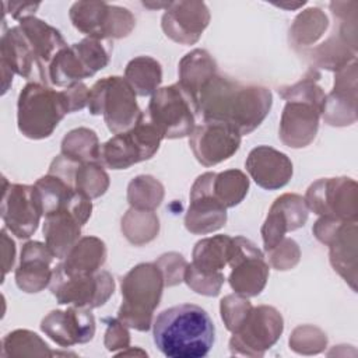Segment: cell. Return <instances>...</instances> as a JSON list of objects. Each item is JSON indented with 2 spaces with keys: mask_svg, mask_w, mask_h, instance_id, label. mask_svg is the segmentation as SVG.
Wrapping results in <instances>:
<instances>
[{
  "mask_svg": "<svg viewBox=\"0 0 358 358\" xmlns=\"http://www.w3.org/2000/svg\"><path fill=\"white\" fill-rule=\"evenodd\" d=\"M42 215V199L35 185L8 183L3 178L1 220L10 232L20 239L29 238L38 229Z\"/></svg>",
  "mask_w": 358,
  "mask_h": 358,
  "instance_id": "9a60e30c",
  "label": "cell"
},
{
  "mask_svg": "<svg viewBox=\"0 0 358 358\" xmlns=\"http://www.w3.org/2000/svg\"><path fill=\"white\" fill-rule=\"evenodd\" d=\"M306 220L308 206L305 199L294 193H285L277 197L262 227L264 250L268 252L275 248L287 232L303 227Z\"/></svg>",
  "mask_w": 358,
  "mask_h": 358,
  "instance_id": "44dd1931",
  "label": "cell"
},
{
  "mask_svg": "<svg viewBox=\"0 0 358 358\" xmlns=\"http://www.w3.org/2000/svg\"><path fill=\"white\" fill-rule=\"evenodd\" d=\"M24 38L38 63L48 71L55 56L67 46L62 34L35 15L25 17L18 22Z\"/></svg>",
  "mask_w": 358,
  "mask_h": 358,
  "instance_id": "484cf974",
  "label": "cell"
},
{
  "mask_svg": "<svg viewBox=\"0 0 358 358\" xmlns=\"http://www.w3.org/2000/svg\"><path fill=\"white\" fill-rule=\"evenodd\" d=\"M228 264L232 271L228 277L231 288L242 296H256L266 287L268 278V264L257 246L243 238H232Z\"/></svg>",
  "mask_w": 358,
  "mask_h": 358,
  "instance_id": "e0dca14e",
  "label": "cell"
},
{
  "mask_svg": "<svg viewBox=\"0 0 358 358\" xmlns=\"http://www.w3.org/2000/svg\"><path fill=\"white\" fill-rule=\"evenodd\" d=\"M241 138V133L231 124L206 119L196 124L189 136V145L201 165L213 166L231 158L239 150Z\"/></svg>",
  "mask_w": 358,
  "mask_h": 358,
  "instance_id": "ac0fdd59",
  "label": "cell"
},
{
  "mask_svg": "<svg viewBox=\"0 0 358 358\" xmlns=\"http://www.w3.org/2000/svg\"><path fill=\"white\" fill-rule=\"evenodd\" d=\"M4 6L10 7L8 13H11V17L17 18L20 21L25 17L34 15L35 10L39 7V3H36V4H32V3H4Z\"/></svg>",
  "mask_w": 358,
  "mask_h": 358,
  "instance_id": "b9f144b4",
  "label": "cell"
},
{
  "mask_svg": "<svg viewBox=\"0 0 358 358\" xmlns=\"http://www.w3.org/2000/svg\"><path fill=\"white\" fill-rule=\"evenodd\" d=\"M315 236L330 248L333 268L355 288L357 278V220L340 221L320 217L313 227Z\"/></svg>",
  "mask_w": 358,
  "mask_h": 358,
  "instance_id": "2e32d148",
  "label": "cell"
},
{
  "mask_svg": "<svg viewBox=\"0 0 358 358\" xmlns=\"http://www.w3.org/2000/svg\"><path fill=\"white\" fill-rule=\"evenodd\" d=\"M210 13L201 1H172L162 15V29L166 36L183 45L199 41L208 25Z\"/></svg>",
  "mask_w": 358,
  "mask_h": 358,
  "instance_id": "7402d4cb",
  "label": "cell"
},
{
  "mask_svg": "<svg viewBox=\"0 0 358 358\" xmlns=\"http://www.w3.org/2000/svg\"><path fill=\"white\" fill-rule=\"evenodd\" d=\"M183 281L197 294L215 296L220 294L221 285L224 284V274L218 273L215 275H201L196 273L187 263L183 274Z\"/></svg>",
  "mask_w": 358,
  "mask_h": 358,
  "instance_id": "8d00e7d4",
  "label": "cell"
},
{
  "mask_svg": "<svg viewBox=\"0 0 358 358\" xmlns=\"http://www.w3.org/2000/svg\"><path fill=\"white\" fill-rule=\"evenodd\" d=\"M357 183L351 178H323L312 183L305 196L308 210L326 218L355 221Z\"/></svg>",
  "mask_w": 358,
  "mask_h": 358,
  "instance_id": "5bb4252c",
  "label": "cell"
},
{
  "mask_svg": "<svg viewBox=\"0 0 358 358\" xmlns=\"http://www.w3.org/2000/svg\"><path fill=\"white\" fill-rule=\"evenodd\" d=\"M53 253L46 243L31 241L22 246L21 260L15 270V282L24 292H39L50 284Z\"/></svg>",
  "mask_w": 358,
  "mask_h": 358,
  "instance_id": "d4e9b609",
  "label": "cell"
},
{
  "mask_svg": "<svg viewBox=\"0 0 358 358\" xmlns=\"http://www.w3.org/2000/svg\"><path fill=\"white\" fill-rule=\"evenodd\" d=\"M69 14L80 32L99 41L127 36L136 25L127 8L109 6L105 1H77Z\"/></svg>",
  "mask_w": 358,
  "mask_h": 358,
  "instance_id": "8fae6325",
  "label": "cell"
},
{
  "mask_svg": "<svg viewBox=\"0 0 358 358\" xmlns=\"http://www.w3.org/2000/svg\"><path fill=\"white\" fill-rule=\"evenodd\" d=\"M245 166L256 185L267 190L284 187L294 172L291 159L268 145L255 147L249 152Z\"/></svg>",
  "mask_w": 358,
  "mask_h": 358,
  "instance_id": "603a6c76",
  "label": "cell"
},
{
  "mask_svg": "<svg viewBox=\"0 0 358 358\" xmlns=\"http://www.w3.org/2000/svg\"><path fill=\"white\" fill-rule=\"evenodd\" d=\"M282 329V316L275 308L267 305L252 306L243 322L232 333L231 351L232 354L250 357L263 355L281 337Z\"/></svg>",
  "mask_w": 358,
  "mask_h": 358,
  "instance_id": "4fadbf2b",
  "label": "cell"
},
{
  "mask_svg": "<svg viewBox=\"0 0 358 358\" xmlns=\"http://www.w3.org/2000/svg\"><path fill=\"white\" fill-rule=\"evenodd\" d=\"M214 172L200 175L190 189V204L185 227L192 234H210L225 225L227 207L214 196L211 189Z\"/></svg>",
  "mask_w": 358,
  "mask_h": 358,
  "instance_id": "d6986e66",
  "label": "cell"
},
{
  "mask_svg": "<svg viewBox=\"0 0 358 358\" xmlns=\"http://www.w3.org/2000/svg\"><path fill=\"white\" fill-rule=\"evenodd\" d=\"M66 96H67V102H69V108H70V113L83 109L84 106L88 105V95H90V90L87 88L85 84L83 83H77L73 84L70 87H67L66 90H63Z\"/></svg>",
  "mask_w": 358,
  "mask_h": 358,
  "instance_id": "60d3db41",
  "label": "cell"
},
{
  "mask_svg": "<svg viewBox=\"0 0 358 358\" xmlns=\"http://www.w3.org/2000/svg\"><path fill=\"white\" fill-rule=\"evenodd\" d=\"M87 106L91 115L103 116L113 134L133 127L141 115L134 90L126 78L117 76L98 80L90 88Z\"/></svg>",
  "mask_w": 358,
  "mask_h": 358,
  "instance_id": "52a82bcc",
  "label": "cell"
},
{
  "mask_svg": "<svg viewBox=\"0 0 358 358\" xmlns=\"http://www.w3.org/2000/svg\"><path fill=\"white\" fill-rule=\"evenodd\" d=\"M124 78L137 95H152L162 81L161 64L150 56L134 57L126 66Z\"/></svg>",
  "mask_w": 358,
  "mask_h": 358,
  "instance_id": "f546056e",
  "label": "cell"
},
{
  "mask_svg": "<svg viewBox=\"0 0 358 358\" xmlns=\"http://www.w3.org/2000/svg\"><path fill=\"white\" fill-rule=\"evenodd\" d=\"M211 189L214 196L227 207L238 206L249 189L248 176L238 169H229L220 173L214 172Z\"/></svg>",
  "mask_w": 358,
  "mask_h": 358,
  "instance_id": "1f68e13d",
  "label": "cell"
},
{
  "mask_svg": "<svg viewBox=\"0 0 358 358\" xmlns=\"http://www.w3.org/2000/svg\"><path fill=\"white\" fill-rule=\"evenodd\" d=\"M162 196H164V189H162L161 183H158L150 192H144V178L143 176H137L129 185L127 200L133 208L152 211L155 207L159 206Z\"/></svg>",
  "mask_w": 358,
  "mask_h": 358,
  "instance_id": "e575fe53",
  "label": "cell"
},
{
  "mask_svg": "<svg viewBox=\"0 0 358 358\" xmlns=\"http://www.w3.org/2000/svg\"><path fill=\"white\" fill-rule=\"evenodd\" d=\"M164 285L165 278L157 263H141L133 267L122 280L123 302L117 310V319L127 327L147 331Z\"/></svg>",
  "mask_w": 358,
  "mask_h": 358,
  "instance_id": "277c9868",
  "label": "cell"
},
{
  "mask_svg": "<svg viewBox=\"0 0 358 358\" xmlns=\"http://www.w3.org/2000/svg\"><path fill=\"white\" fill-rule=\"evenodd\" d=\"M232 238L215 235L199 241L193 248V260L189 266L201 275H215L228 264Z\"/></svg>",
  "mask_w": 358,
  "mask_h": 358,
  "instance_id": "83f0119b",
  "label": "cell"
},
{
  "mask_svg": "<svg viewBox=\"0 0 358 358\" xmlns=\"http://www.w3.org/2000/svg\"><path fill=\"white\" fill-rule=\"evenodd\" d=\"M144 113L164 138L190 136L200 117L196 98L179 83L158 88Z\"/></svg>",
  "mask_w": 358,
  "mask_h": 358,
  "instance_id": "8992f818",
  "label": "cell"
},
{
  "mask_svg": "<svg viewBox=\"0 0 358 358\" xmlns=\"http://www.w3.org/2000/svg\"><path fill=\"white\" fill-rule=\"evenodd\" d=\"M110 45L105 41L84 38L62 49L49 66V83L56 87H70L92 77L109 63Z\"/></svg>",
  "mask_w": 358,
  "mask_h": 358,
  "instance_id": "9c48e42d",
  "label": "cell"
},
{
  "mask_svg": "<svg viewBox=\"0 0 358 358\" xmlns=\"http://www.w3.org/2000/svg\"><path fill=\"white\" fill-rule=\"evenodd\" d=\"M42 331L56 344L70 347L92 340L95 319L90 309L71 305L66 310H52L42 319Z\"/></svg>",
  "mask_w": 358,
  "mask_h": 358,
  "instance_id": "ffe728a7",
  "label": "cell"
},
{
  "mask_svg": "<svg viewBox=\"0 0 358 358\" xmlns=\"http://www.w3.org/2000/svg\"><path fill=\"white\" fill-rule=\"evenodd\" d=\"M67 113L70 108L64 91H56L46 84L27 83L18 95V130L31 140L49 137Z\"/></svg>",
  "mask_w": 358,
  "mask_h": 358,
  "instance_id": "5b68a950",
  "label": "cell"
},
{
  "mask_svg": "<svg viewBox=\"0 0 358 358\" xmlns=\"http://www.w3.org/2000/svg\"><path fill=\"white\" fill-rule=\"evenodd\" d=\"M271 91L257 85H243L215 74L197 94L200 119L222 120L241 136L252 133L268 115Z\"/></svg>",
  "mask_w": 358,
  "mask_h": 358,
  "instance_id": "6da1fadb",
  "label": "cell"
},
{
  "mask_svg": "<svg viewBox=\"0 0 358 358\" xmlns=\"http://www.w3.org/2000/svg\"><path fill=\"white\" fill-rule=\"evenodd\" d=\"M101 144L95 131L80 127L67 133L62 141V154L77 162H99Z\"/></svg>",
  "mask_w": 358,
  "mask_h": 358,
  "instance_id": "4dcf8cb0",
  "label": "cell"
},
{
  "mask_svg": "<svg viewBox=\"0 0 358 358\" xmlns=\"http://www.w3.org/2000/svg\"><path fill=\"white\" fill-rule=\"evenodd\" d=\"M162 140V134L141 112L133 127L101 144L99 164L110 169H127L154 157Z\"/></svg>",
  "mask_w": 358,
  "mask_h": 358,
  "instance_id": "ba28073f",
  "label": "cell"
},
{
  "mask_svg": "<svg viewBox=\"0 0 358 358\" xmlns=\"http://www.w3.org/2000/svg\"><path fill=\"white\" fill-rule=\"evenodd\" d=\"M157 348L168 358H203L215 338L210 315L193 303H180L159 312L152 323Z\"/></svg>",
  "mask_w": 358,
  "mask_h": 358,
  "instance_id": "7a4b0ae2",
  "label": "cell"
},
{
  "mask_svg": "<svg viewBox=\"0 0 358 358\" xmlns=\"http://www.w3.org/2000/svg\"><path fill=\"white\" fill-rule=\"evenodd\" d=\"M357 105V64L337 71L333 91L326 95L323 117L331 126H345L355 122Z\"/></svg>",
  "mask_w": 358,
  "mask_h": 358,
  "instance_id": "cb8c5ba5",
  "label": "cell"
},
{
  "mask_svg": "<svg viewBox=\"0 0 358 358\" xmlns=\"http://www.w3.org/2000/svg\"><path fill=\"white\" fill-rule=\"evenodd\" d=\"M155 263L158 264V267L164 274L165 285H175L183 281V274L187 263L180 255L166 253V255H162Z\"/></svg>",
  "mask_w": 358,
  "mask_h": 358,
  "instance_id": "f35d334b",
  "label": "cell"
},
{
  "mask_svg": "<svg viewBox=\"0 0 358 358\" xmlns=\"http://www.w3.org/2000/svg\"><path fill=\"white\" fill-rule=\"evenodd\" d=\"M319 78L317 71L309 70L298 83L278 88V94L287 101L280 123V138L291 148L306 147L317 133L326 102V94L317 84Z\"/></svg>",
  "mask_w": 358,
  "mask_h": 358,
  "instance_id": "3957f363",
  "label": "cell"
},
{
  "mask_svg": "<svg viewBox=\"0 0 358 358\" xmlns=\"http://www.w3.org/2000/svg\"><path fill=\"white\" fill-rule=\"evenodd\" d=\"M267 253H270V262L277 270H288L299 260V249L292 239H282Z\"/></svg>",
  "mask_w": 358,
  "mask_h": 358,
  "instance_id": "74e56055",
  "label": "cell"
},
{
  "mask_svg": "<svg viewBox=\"0 0 358 358\" xmlns=\"http://www.w3.org/2000/svg\"><path fill=\"white\" fill-rule=\"evenodd\" d=\"M91 197L77 190L67 206L45 214V243L55 257L64 259L67 252L77 243L81 227L91 217Z\"/></svg>",
  "mask_w": 358,
  "mask_h": 358,
  "instance_id": "7c38bea8",
  "label": "cell"
},
{
  "mask_svg": "<svg viewBox=\"0 0 358 358\" xmlns=\"http://www.w3.org/2000/svg\"><path fill=\"white\" fill-rule=\"evenodd\" d=\"M74 186L76 190L95 199L108 190L109 176L99 162H84L80 164L76 171Z\"/></svg>",
  "mask_w": 358,
  "mask_h": 358,
  "instance_id": "836d02e7",
  "label": "cell"
},
{
  "mask_svg": "<svg viewBox=\"0 0 358 358\" xmlns=\"http://www.w3.org/2000/svg\"><path fill=\"white\" fill-rule=\"evenodd\" d=\"M217 74V64L208 52L194 49L183 56L179 63V84L197 101L203 85Z\"/></svg>",
  "mask_w": 358,
  "mask_h": 358,
  "instance_id": "f1b7e54d",
  "label": "cell"
},
{
  "mask_svg": "<svg viewBox=\"0 0 358 358\" xmlns=\"http://www.w3.org/2000/svg\"><path fill=\"white\" fill-rule=\"evenodd\" d=\"M329 28L326 14L320 8H309L301 13L291 28V38L295 48L308 49L310 43L316 42Z\"/></svg>",
  "mask_w": 358,
  "mask_h": 358,
  "instance_id": "d6a6232c",
  "label": "cell"
},
{
  "mask_svg": "<svg viewBox=\"0 0 358 358\" xmlns=\"http://www.w3.org/2000/svg\"><path fill=\"white\" fill-rule=\"evenodd\" d=\"M252 309V303L242 295H227L221 299V317L225 323V327L229 331H235L238 326L243 322L249 310Z\"/></svg>",
  "mask_w": 358,
  "mask_h": 358,
  "instance_id": "d590c367",
  "label": "cell"
},
{
  "mask_svg": "<svg viewBox=\"0 0 358 358\" xmlns=\"http://www.w3.org/2000/svg\"><path fill=\"white\" fill-rule=\"evenodd\" d=\"M50 291L60 305H74L92 309L102 306L113 294V277L105 271L85 274H66L56 266L52 273Z\"/></svg>",
  "mask_w": 358,
  "mask_h": 358,
  "instance_id": "30bf717a",
  "label": "cell"
},
{
  "mask_svg": "<svg viewBox=\"0 0 358 358\" xmlns=\"http://www.w3.org/2000/svg\"><path fill=\"white\" fill-rule=\"evenodd\" d=\"M119 319H110L106 330V337H105V345L109 351H113L116 348H124L129 347V331Z\"/></svg>",
  "mask_w": 358,
  "mask_h": 358,
  "instance_id": "ab89813d",
  "label": "cell"
},
{
  "mask_svg": "<svg viewBox=\"0 0 358 358\" xmlns=\"http://www.w3.org/2000/svg\"><path fill=\"white\" fill-rule=\"evenodd\" d=\"M106 248L96 236H84L67 252L57 266L66 274L95 273L105 263Z\"/></svg>",
  "mask_w": 358,
  "mask_h": 358,
  "instance_id": "4316f807",
  "label": "cell"
}]
</instances>
